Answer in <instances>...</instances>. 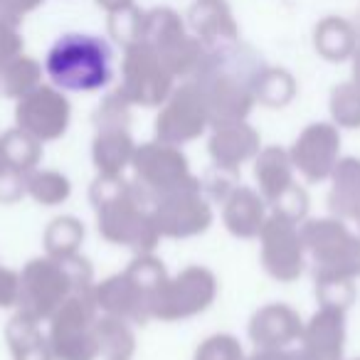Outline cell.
Here are the masks:
<instances>
[{
	"label": "cell",
	"instance_id": "6da1fadb",
	"mask_svg": "<svg viewBox=\"0 0 360 360\" xmlns=\"http://www.w3.org/2000/svg\"><path fill=\"white\" fill-rule=\"evenodd\" d=\"M45 70L47 77L67 91L104 89L114 77V50L99 35L67 32L50 47Z\"/></svg>",
	"mask_w": 360,
	"mask_h": 360
}]
</instances>
